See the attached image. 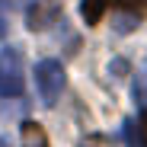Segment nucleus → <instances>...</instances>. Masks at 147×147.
I'll return each instance as SVG.
<instances>
[{"instance_id":"9","label":"nucleus","mask_w":147,"mask_h":147,"mask_svg":"<svg viewBox=\"0 0 147 147\" xmlns=\"http://www.w3.org/2000/svg\"><path fill=\"white\" fill-rule=\"evenodd\" d=\"M7 35V0H0V38Z\"/></svg>"},{"instance_id":"10","label":"nucleus","mask_w":147,"mask_h":147,"mask_svg":"<svg viewBox=\"0 0 147 147\" xmlns=\"http://www.w3.org/2000/svg\"><path fill=\"white\" fill-rule=\"evenodd\" d=\"M0 147H10V144H7V141H3V138H0Z\"/></svg>"},{"instance_id":"8","label":"nucleus","mask_w":147,"mask_h":147,"mask_svg":"<svg viewBox=\"0 0 147 147\" xmlns=\"http://www.w3.org/2000/svg\"><path fill=\"white\" fill-rule=\"evenodd\" d=\"M125 141H128V147H141V141L134 138V121H125Z\"/></svg>"},{"instance_id":"2","label":"nucleus","mask_w":147,"mask_h":147,"mask_svg":"<svg viewBox=\"0 0 147 147\" xmlns=\"http://www.w3.org/2000/svg\"><path fill=\"white\" fill-rule=\"evenodd\" d=\"M22 93V58L16 48L0 51V96H19Z\"/></svg>"},{"instance_id":"3","label":"nucleus","mask_w":147,"mask_h":147,"mask_svg":"<svg viewBox=\"0 0 147 147\" xmlns=\"http://www.w3.org/2000/svg\"><path fill=\"white\" fill-rule=\"evenodd\" d=\"M22 147H48L45 128L38 121H26V125H22Z\"/></svg>"},{"instance_id":"5","label":"nucleus","mask_w":147,"mask_h":147,"mask_svg":"<svg viewBox=\"0 0 147 147\" xmlns=\"http://www.w3.org/2000/svg\"><path fill=\"white\" fill-rule=\"evenodd\" d=\"M80 13H83V19L90 22V26H93V22L102 19L106 7H102V0H83V3H80Z\"/></svg>"},{"instance_id":"7","label":"nucleus","mask_w":147,"mask_h":147,"mask_svg":"<svg viewBox=\"0 0 147 147\" xmlns=\"http://www.w3.org/2000/svg\"><path fill=\"white\" fill-rule=\"evenodd\" d=\"M138 141H141V147H147V109L141 112V118H138Z\"/></svg>"},{"instance_id":"4","label":"nucleus","mask_w":147,"mask_h":147,"mask_svg":"<svg viewBox=\"0 0 147 147\" xmlns=\"http://www.w3.org/2000/svg\"><path fill=\"white\" fill-rule=\"evenodd\" d=\"M102 7L106 10L118 7V10H131L134 16H144L147 13V0H102Z\"/></svg>"},{"instance_id":"6","label":"nucleus","mask_w":147,"mask_h":147,"mask_svg":"<svg viewBox=\"0 0 147 147\" xmlns=\"http://www.w3.org/2000/svg\"><path fill=\"white\" fill-rule=\"evenodd\" d=\"M134 99L141 106H147V74H141V80L134 83Z\"/></svg>"},{"instance_id":"1","label":"nucleus","mask_w":147,"mask_h":147,"mask_svg":"<svg viewBox=\"0 0 147 147\" xmlns=\"http://www.w3.org/2000/svg\"><path fill=\"white\" fill-rule=\"evenodd\" d=\"M64 67L58 61H38L35 64V90L42 96L45 106H55L61 99V90H64Z\"/></svg>"}]
</instances>
